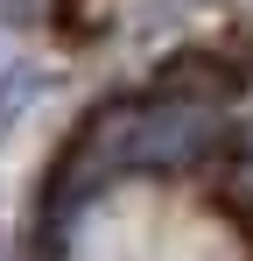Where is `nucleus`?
<instances>
[{
	"instance_id": "1",
	"label": "nucleus",
	"mask_w": 253,
	"mask_h": 261,
	"mask_svg": "<svg viewBox=\"0 0 253 261\" xmlns=\"http://www.w3.org/2000/svg\"><path fill=\"white\" fill-rule=\"evenodd\" d=\"M42 99V64L36 57H14V49H0V141L21 127V113Z\"/></svg>"
},
{
	"instance_id": "2",
	"label": "nucleus",
	"mask_w": 253,
	"mask_h": 261,
	"mask_svg": "<svg viewBox=\"0 0 253 261\" xmlns=\"http://www.w3.org/2000/svg\"><path fill=\"white\" fill-rule=\"evenodd\" d=\"M21 21H36V0H0V29H21Z\"/></svg>"
},
{
	"instance_id": "3",
	"label": "nucleus",
	"mask_w": 253,
	"mask_h": 261,
	"mask_svg": "<svg viewBox=\"0 0 253 261\" xmlns=\"http://www.w3.org/2000/svg\"><path fill=\"white\" fill-rule=\"evenodd\" d=\"M0 261H7V254H0Z\"/></svg>"
}]
</instances>
